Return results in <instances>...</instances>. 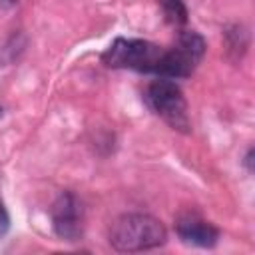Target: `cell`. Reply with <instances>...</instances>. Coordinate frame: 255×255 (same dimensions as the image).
Returning a JSON list of instances; mask_svg holds the SVG:
<instances>
[{
	"instance_id": "obj_1",
	"label": "cell",
	"mask_w": 255,
	"mask_h": 255,
	"mask_svg": "<svg viewBox=\"0 0 255 255\" xmlns=\"http://www.w3.org/2000/svg\"><path fill=\"white\" fill-rule=\"evenodd\" d=\"M110 245L120 253H137L161 247L167 241L163 223L147 213H124L110 225Z\"/></svg>"
},
{
	"instance_id": "obj_2",
	"label": "cell",
	"mask_w": 255,
	"mask_h": 255,
	"mask_svg": "<svg viewBox=\"0 0 255 255\" xmlns=\"http://www.w3.org/2000/svg\"><path fill=\"white\" fill-rule=\"evenodd\" d=\"M163 48L147 40L116 38L114 44L102 54V60L110 68H128L143 74H155Z\"/></svg>"
},
{
	"instance_id": "obj_3",
	"label": "cell",
	"mask_w": 255,
	"mask_h": 255,
	"mask_svg": "<svg viewBox=\"0 0 255 255\" xmlns=\"http://www.w3.org/2000/svg\"><path fill=\"white\" fill-rule=\"evenodd\" d=\"M205 54V40L193 30H183L177 38V44L171 50H163V56L157 66L159 78H189L195 66Z\"/></svg>"
},
{
	"instance_id": "obj_4",
	"label": "cell",
	"mask_w": 255,
	"mask_h": 255,
	"mask_svg": "<svg viewBox=\"0 0 255 255\" xmlns=\"http://www.w3.org/2000/svg\"><path fill=\"white\" fill-rule=\"evenodd\" d=\"M145 102L173 129L189 131V118H187L185 98L181 94V88L173 80H169V78L153 80L145 90Z\"/></svg>"
},
{
	"instance_id": "obj_5",
	"label": "cell",
	"mask_w": 255,
	"mask_h": 255,
	"mask_svg": "<svg viewBox=\"0 0 255 255\" xmlns=\"http://www.w3.org/2000/svg\"><path fill=\"white\" fill-rule=\"evenodd\" d=\"M54 233L64 241H78L84 231V209L80 199L72 191H62L54 201L52 209Z\"/></svg>"
},
{
	"instance_id": "obj_6",
	"label": "cell",
	"mask_w": 255,
	"mask_h": 255,
	"mask_svg": "<svg viewBox=\"0 0 255 255\" xmlns=\"http://www.w3.org/2000/svg\"><path fill=\"white\" fill-rule=\"evenodd\" d=\"M175 231L183 243L195 247H213L219 239V229L195 213H181L175 221Z\"/></svg>"
},
{
	"instance_id": "obj_7",
	"label": "cell",
	"mask_w": 255,
	"mask_h": 255,
	"mask_svg": "<svg viewBox=\"0 0 255 255\" xmlns=\"http://www.w3.org/2000/svg\"><path fill=\"white\" fill-rule=\"evenodd\" d=\"M159 6H161V12L165 16V20L171 24V26H183L187 24V6H185V0H157Z\"/></svg>"
},
{
	"instance_id": "obj_8",
	"label": "cell",
	"mask_w": 255,
	"mask_h": 255,
	"mask_svg": "<svg viewBox=\"0 0 255 255\" xmlns=\"http://www.w3.org/2000/svg\"><path fill=\"white\" fill-rule=\"evenodd\" d=\"M8 227H10V215H8V211H6V207L0 199V237L8 231Z\"/></svg>"
},
{
	"instance_id": "obj_9",
	"label": "cell",
	"mask_w": 255,
	"mask_h": 255,
	"mask_svg": "<svg viewBox=\"0 0 255 255\" xmlns=\"http://www.w3.org/2000/svg\"><path fill=\"white\" fill-rule=\"evenodd\" d=\"M245 163H247V169L253 171V149L247 151V155H245Z\"/></svg>"
},
{
	"instance_id": "obj_10",
	"label": "cell",
	"mask_w": 255,
	"mask_h": 255,
	"mask_svg": "<svg viewBox=\"0 0 255 255\" xmlns=\"http://www.w3.org/2000/svg\"><path fill=\"white\" fill-rule=\"evenodd\" d=\"M0 118H2V106H0Z\"/></svg>"
}]
</instances>
